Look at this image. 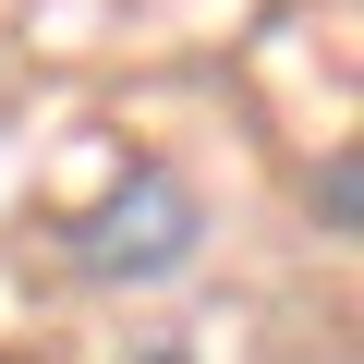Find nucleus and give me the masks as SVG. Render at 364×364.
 I'll use <instances>...</instances> for the list:
<instances>
[{
    "label": "nucleus",
    "instance_id": "f257e3e1",
    "mask_svg": "<svg viewBox=\"0 0 364 364\" xmlns=\"http://www.w3.org/2000/svg\"><path fill=\"white\" fill-rule=\"evenodd\" d=\"M207 243V207H195V182L182 170H122V195H97L73 219V267L85 279H170V267H195Z\"/></svg>",
    "mask_w": 364,
    "mask_h": 364
},
{
    "label": "nucleus",
    "instance_id": "f03ea898",
    "mask_svg": "<svg viewBox=\"0 0 364 364\" xmlns=\"http://www.w3.org/2000/svg\"><path fill=\"white\" fill-rule=\"evenodd\" d=\"M352 207H364V158L328 146V170H316V219H328V243H352Z\"/></svg>",
    "mask_w": 364,
    "mask_h": 364
}]
</instances>
